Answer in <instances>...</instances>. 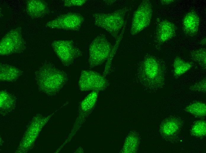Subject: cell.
<instances>
[{
	"instance_id": "obj_1",
	"label": "cell",
	"mask_w": 206,
	"mask_h": 153,
	"mask_svg": "<svg viewBox=\"0 0 206 153\" xmlns=\"http://www.w3.org/2000/svg\"><path fill=\"white\" fill-rule=\"evenodd\" d=\"M165 68L160 59L151 55L146 56L139 65L136 73L138 80L148 89H157L164 84Z\"/></svg>"
},
{
	"instance_id": "obj_2",
	"label": "cell",
	"mask_w": 206,
	"mask_h": 153,
	"mask_svg": "<svg viewBox=\"0 0 206 153\" xmlns=\"http://www.w3.org/2000/svg\"><path fill=\"white\" fill-rule=\"evenodd\" d=\"M35 80L38 85L49 93H54L62 87L68 80L64 71L53 64L46 61L35 72Z\"/></svg>"
},
{
	"instance_id": "obj_3",
	"label": "cell",
	"mask_w": 206,
	"mask_h": 153,
	"mask_svg": "<svg viewBox=\"0 0 206 153\" xmlns=\"http://www.w3.org/2000/svg\"><path fill=\"white\" fill-rule=\"evenodd\" d=\"M128 11L125 7L111 13H94L95 24L106 30L116 39L125 25V16Z\"/></svg>"
},
{
	"instance_id": "obj_4",
	"label": "cell",
	"mask_w": 206,
	"mask_h": 153,
	"mask_svg": "<svg viewBox=\"0 0 206 153\" xmlns=\"http://www.w3.org/2000/svg\"><path fill=\"white\" fill-rule=\"evenodd\" d=\"M113 48L105 36L100 34L91 43L89 48V67L91 69L103 64L109 57Z\"/></svg>"
},
{
	"instance_id": "obj_5",
	"label": "cell",
	"mask_w": 206,
	"mask_h": 153,
	"mask_svg": "<svg viewBox=\"0 0 206 153\" xmlns=\"http://www.w3.org/2000/svg\"><path fill=\"white\" fill-rule=\"evenodd\" d=\"M21 29L18 27L9 31L1 39L0 54L6 56L23 52L26 44L22 34Z\"/></svg>"
},
{
	"instance_id": "obj_6",
	"label": "cell",
	"mask_w": 206,
	"mask_h": 153,
	"mask_svg": "<svg viewBox=\"0 0 206 153\" xmlns=\"http://www.w3.org/2000/svg\"><path fill=\"white\" fill-rule=\"evenodd\" d=\"M52 46L63 64L66 66L72 65L75 59L83 54L71 40H55L52 42Z\"/></svg>"
},
{
	"instance_id": "obj_7",
	"label": "cell",
	"mask_w": 206,
	"mask_h": 153,
	"mask_svg": "<svg viewBox=\"0 0 206 153\" xmlns=\"http://www.w3.org/2000/svg\"><path fill=\"white\" fill-rule=\"evenodd\" d=\"M153 13L152 6L149 0H143L134 13L130 33L135 35L148 27Z\"/></svg>"
},
{
	"instance_id": "obj_8",
	"label": "cell",
	"mask_w": 206,
	"mask_h": 153,
	"mask_svg": "<svg viewBox=\"0 0 206 153\" xmlns=\"http://www.w3.org/2000/svg\"><path fill=\"white\" fill-rule=\"evenodd\" d=\"M109 84L108 81L103 75L89 70L81 71L78 82L79 86L82 91H98L104 89Z\"/></svg>"
},
{
	"instance_id": "obj_9",
	"label": "cell",
	"mask_w": 206,
	"mask_h": 153,
	"mask_svg": "<svg viewBox=\"0 0 206 153\" xmlns=\"http://www.w3.org/2000/svg\"><path fill=\"white\" fill-rule=\"evenodd\" d=\"M84 20V18L80 14L68 13L47 22L46 26L52 29L76 31L80 28Z\"/></svg>"
},
{
	"instance_id": "obj_10",
	"label": "cell",
	"mask_w": 206,
	"mask_h": 153,
	"mask_svg": "<svg viewBox=\"0 0 206 153\" xmlns=\"http://www.w3.org/2000/svg\"><path fill=\"white\" fill-rule=\"evenodd\" d=\"M177 28L171 22L165 20L157 25L155 39L157 43L162 44L172 39L176 34Z\"/></svg>"
},
{
	"instance_id": "obj_11",
	"label": "cell",
	"mask_w": 206,
	"mask_h": 153,
	"mask_svg": "<svg viewBox=\"0 0 206 153\" xmlns=\"http://www.w3.org/2000/svg\"><path fill=\"white\" fill-rule=\"evenodd\" d=\"M183 31L187 35L193 37L198 32L200 19L196 12L192 9L188 11L184 16L182 22Z\"/></svg>"
},
{
	"instance_id": "obj_12",
	"label": "cell",
	"mask_w": 206,
	"mask_h": 153,
	"mask_svg": "<svg viewBox=\"0 0 206 153\" xmlns=\"http://www.w3.org/2000/svg\"><path fill=\"white\" fill-rule=\"evenodd\" d=\"M26 11L31 18H37L43 17L49 13L47 4L41 0L28 1L26 4Z\"/></svg>"
},
{
	"instance_id": "obj_13",
	"label": "cell",
	"mask_w": 206,
	"mask_h": 153,
	"mask_svg": "<svg viewBox=\"0 0 206 153\" xmlns=\"http://www.w3.org/2000/svg\"><path fill=\"white\" fill-rule=\"evenodd\" d=\"M181 126V121L179 119L171 117L165 119L161 123L160 131L165 137L172 138L179 133Z\"/></svg>"
},
{
	"instance_id": "obj_14",
	"label": "cell",
	"mask_w": 206,
	"mask_h": 153,
	"mask_svg": "<svg viewBox=\"0 0 206 153\" xmlns=\"http://www.w3.org/2000/svg\"><path fill=\"white\" fill-rule=\"evenodd\" d=\"M0 80L3 81H14L21 76L22 71L12 66L5 64H1Z\"/></svg>"
},
{
	"instance_id": "obj_15",
	"label": "cell",
	"mask_w": 206,
	"mask_h": 153,
	"mask_svg": "<svg viewBox=\"0 0 206 153\" xmlns=\"http://www.w3.org/2000/svg\"><path fill=\"white\" fill-rule=\"evenodd\" d=\"M174 76L176 77L181 76L189 70L191 67V64L179 57L174 59L173 64Z\"/></svg>"
},
{
	"instance_id": "obj_16",
	"label": "cell",
	"mask_w": 206,
	"mask_h": 153,
	"mask_svg": "<svg viewBox=\"0 0 206 153\" xmlns=\"http://www.w3.org/2000/svg\"><path fill=\"white\" fill-rule=\"evenodd\" d=\"M186 112L198 117H205L206 114V105L203 102H196L192 103L185 109Z\"/></svg>"
},
{
	"instance_id": "obj_17",
	"label": "cell",
	"mask_w": 206,
	"mask_h": 153,
	"mask_svg": "<svg viewBox=\"0 0 206 153\" xmlns=\"http://www.w3.org/2000/svg\"><path fill=\"white\" fill-rule=\"evenodd\" d=\"M206 51L205 49L202 48L191 51L190 54L191 59L197 62L201 66L206 69Z\"/></svg>"
},
{
	"instance_id": "obj_18",
	"label": "cell",
	"mask_w": 206,
	"mask_h": 153,
	"mask_svg": "<svg viewBox=\"0 0 206 153\" xmlns=\"http://www.w3.org/2000/svg\"><path fill=\"white\" fill-rule=\"evenodd\" d=\"M191 133L192 135L197 137H202L205 136V121L200 120L196 122L191 128Z\"/></svg>"
},
{
	"instance_id": "obj_19",
	"label": "cell",
	"mask_w": 206,
	"mask_h": 153,
	"mask_svg": "<svg viewBox=\"0 0 206 153\" xmlns=\"http://www.w3.org/2000/svg\"><path fill=\"white\" fill-rule=\"evenodd\" d=\"M98 91H93L91 92L82 102L81 108L83 110L91 109L94 106L97 100Z\"/></svg>"
},
{
	"instance_id": "obj_20",
	"label": "cell",
	"mask_w": 206,
	"mask_h": 153,
	"mask_svg": "<svg viewBox=\"0 0 206 153\" xmlns=\"http://www.w3.org/2000/svg\"><path fill=\"white\" fill-rule=\"evenodd\" d=\"M206 78L191 86L189 89L193 91L205 93L206 92Z\"/></svg>"
},
{
	"instance_id": "obj_21",
	"label": "cell",
	"mask_w": 206,
	"mask_h": 153,
	"mask_svg": "<svg viewBox=\"0 0 206 153\" xmlns=\"http://www.w3.org/2000/svg\"><path fill=\"white\" fill-rule=\"evenodd\" d=\"M86 0H63L65 6L71 7L81 6L86 2Z\"/></svg>"
},
{
	"instance_id": "obj_22",
	"label": "cell",
	"mask_w": 206,
	"mask_h": 153,
	"mask_svg": "<svg viewBox=\"0 0 206 153\" xmlns=\"http://www.w3.org/2000/svg\"><path fill=\"white\" fill-rule=\"evenodd\" d=\"M175 1L173 0H162L160 2L162 5H168L173 3Z\"/></svg>"
}]
</instances>
